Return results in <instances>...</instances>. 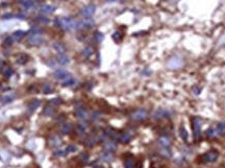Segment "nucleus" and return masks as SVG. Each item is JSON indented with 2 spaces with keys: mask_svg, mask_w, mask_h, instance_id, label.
<instances>
[{
  "mask_svg": "<svg viewBox=\"0 0 225 168\" xmlns=\"http://www.w3.org/2000/svg\"><path fill=\"white\" fill-rule=\"evenodd\" d=\"M54 23L57 27H62L64 30L79 29L82 27V22L76 21L72 18H61L59 20H55Z\"/></svg>",
  "mask_w": 225,
  "mask_h": 168,
  "instance_id": "1",
  "label": "nucleus"
},
{
  "mask_svg": "<svg viewBox=\"0 0 225 168\" xmlns=\"http://www.w3.org/2000/svg\"><path fill=\"white\" fill-rule=\"evenodd\" d=\"M201 119L200 118H194L193 121H192V130H193L194 133V138L196 140L200 138V133H201Z\"/></svg>",
  "mask_w": 225,
  "mask_h": 168,
  "instance_id": "2",
  "label": "nucleus"
},
{
  "mask_svg": "<svg viewBox=\"0 0 225 168\" xmlns=\"http://www.w3.org/2000/svg\"><path fill=\"white\" fill-rule=\"evenodd\" d=\"M218 157H219V153L217 151H208L206 153H204L202 159H203V162H205V163H213V162H215L217 160Z\"/></svg>",
  "mask_w": 225,
  "mask_h": 168,
  "instance_id": "3",
  "label": "nucleus"
},
{
  "mask_svg": "<svg viewBox=\"0 0 225 168\" xmlns=\"http://www.w3.org/2000/svg\"><path fill=\"white\" fill-rule=\"evenodd\" d=\"M95 10H96V8H95L94 4H89V5H86L84 8H82V10H80V13H82V15L84 18H91L92 16L94 15Z\"/></svg>",
  "mask_w": 225,
  "mask_h": 168,
  "instance_id": "4",
  "label": "nucleus"
},
{
  "mask_svg": "<svg viewBox=\"0 0 225 168\" xmlns=\"http://www.w3.org/2000/svg\"><path fill=\"white\" fill-rule=\"evenodd\" d=\"M131 118L136 121L145 120V119L147 118V112L145 110H138V111H136L132 115H131Z\"/></svg>",
  "mask_w": 225,
  "mask_h": 168,
  "instance_id": "5",
  "label": "nucleus"
},
{
  "mask_svg": "<svg viewBox=\"0 0 225 168\" xmlns=\"http://www.w3.org/2000/svg\"><path fill=\"white\" fill-rule=\"evenodd\" d=\"M43 42V37L41 35H31L28 38V43L32 46H38Z\"/></svg>",
  "mask_w": 225,
  "mask_h": 168,
  "instance_id": "6",
  "label": "nucleus"
},
{
  "mask_svg": "<svg viewBox=\"0 0 225 168\" xmlns=\"http://www.w3.org/2000/svg\"><path fill=\"white\" fill-rule=\"evenodd\" d=\"M55 10V8L53 5H50V4H45V5H42L41 8H40V13L41 14H45V15H49V14H52L53 12Z\"/></svg>",
  "mask_w": 225,
  "mask_h": 168,
  "instance_id": "7",
  "label": "nucleus"
},
{
  "mask_svg": "<svg viewBox=\"0 0 225 168\" xmlns=\"http://www.w3.org/2000/svg\"><path fill=\"white\" fill-rule=\"evenodd\" d=\"M54 75L56 78L59 79H66V78L69 77V72L66 71L65 69H57L56 71L54 72Z\"/></svg>",
  "mask_w": 225,
  "mask_h": 168,
  "instance_id": "8",
  "label": "nucleus"
},
{
  "mask_svg": "<svg viewBox=\"0 0 225 168\" xmlns=\"http://www.w3.org/2000/svg\"><path fill=\"white\" fill-rule=\"evenodd\" d=\"M61 143H62V140H61V138H59V136L54 135V136H52V137H50V139H49L50 146H59L61 145Z\"/></svg>",
  "mask_w": 225,
  "mask_h": 168,
  "instance_id": "9",
  "label": "nucleus"
},
{
  "mask_svg": "<svg viewBox=\"0 0 225 168\" xmlns=\"http://www.w3.org/2000/svg\"><path fill=\"white\" fill-rule=\"evenodd\" d=\"M158 144L164 148H167L170 146V139L167 137H161L158 139Z\"/></svg>",
  "mask_w": 225,
  "mask_h": 168,
  "instance_id": "10",
  "label": "nucleus"
},
{
  "mask_svg": "<svg viewBox=\"0 0 225 168\" xmlns=\"http://www.w3.org/2000/svg\"><path fill=\"white\" fill-rule=\"evenodd\" d=\"M53 47H54L55 50L59 52V54H63V53H65V50H66L65 46L63 45L62 43H59V42H54V43H53Z\"/></svg>",
  "mask_w": 225,
  "mask_h": 168,
  "instance_id": "11",
  "label": "nucleus"
},
{
  "mask_svg": "<svg viewBox=\"0 0 225 168\" xmlns=\"http://www.w3.org/2000/svg\"><path fill=\"white\" fill-rule=\"evenodd\" d=\"M57 62H59L61 65H67L70 61L67 55L65 54V53H63V54H59V56H57Z\"/></svg>",
  "mask_w": 225,
  "mask_h": 168,
  "instance_id": "12",
  "label": "nucleus"
},
{
  "mask_svg": "<svg viewBox=\"0 0 225 168\" xmlns=\"http://www.w3.org/2000/svg\"><path fill=\"white\" fill-rule=\"evenodd\" d=\"M130 140H131V137L128 134H120L118 136V141H120L122 143H128Z\"/></svg>",
  "mask_w": 225,
  "mask_h": 168,
  "instance_id": "13",
  "label": "nucleus"
},
{
  "mask_svg": "<svg viewBox=\"0 0 225 168\" xmlns=\"http://www.w3.org/2000/svg\"><path fill=\"white\" fill-rule=\"evenodd\" d=\"M21 6H23L24 8L28 10V8H31L33 5H35V1L33 0H22L21 1Z\"/></svg>",
  "mask_w": 225,
  "mask_h": 168,
  "instance_id": "14",
  "label": "nucleus"
},
{
  "mask_svg": "<svg viewBox=\"0 0 225 168\" xmlns=\"http://www.w3.org/2000/svg\"><path fill=\"white\" fill-rule=\"evenodd\" d=\"M169 114H168V112L167 111H164V110H157L154 113V118L155 119H162V118H165V117H167Z\"/></svg>",
  "mask_w": 225,
  "mask_h": 168,
  "instance_id": "15",
  "label": "nucleus"
},
{
  "mask_svg": "<svg viewBox=\"0 0 225 168\" xmlns=\"http://www.w3.org/2000/svg\"><path fill=\"white\" fill-rule=\"evenodd\" d=\"M71 130H72V125L69 124V123H65V124L62 125V128H61V132H62L63 134H65V135L70 134L71 133Z\"/></svg>",
  "mask_w": 225,
  "mask_h": 168,
  "instance_id": "16",
  "label": "nucleus"
},
{
  "mask_svg": "<svg viewBox=\"0 0 225 168\" xmlns=\"http://www.w3.org/2000/svg\"><path fill=\"white\" fill-rule=\"evenodd\" d=\"M216 133H217L218 136H221L225 133V124L224 123H219L217 126L215 128Z\"/></svg>",
  "mask_w": 225,
  "mask_h": 168,
  "instance_id": "17",
  "label": "nucleus"
},
{
  "mask_svg": "<svg viewBox=\"0 0 225 168\" xmlns=\"http://www.w3.org/2000/svg\"><path fill=\"white\" fill-rule=\"evenodd\" d=\"M25 36V31L23 30H16L15 33H13V39L14 40H21Z\"/></svg>",
  "mask_w": 225,
  "mask_h": 168,
  "instance_id": "18",
  "label": "nucleus"
},
{
  "mask_svg": "<svg viewBox=\"0 0 225 168\" xmlns=\"http://www.w3.org/2000/svg\"><path fill=\"white\" fill-rule=\"evenodd\" d=\"M75 115H76L77 118H79V119H87V117H88L87 112L84 110H82V109H78V110L76 111Z\"/></svg>",
  "mask_w": 225,
  "mask_h": 168,
  "instance_id": "19",
  "label": "nucleus"
},
{
  "mask_svg": "<svg viewBox=\"0 0 225 168\" xmlns=\"http://www.w3.org/2000/svg\"><path fill=\"white\" fill-rule=\"evenodd\" d=\"M101 159H102V161H104V162H111V161L113 160V155H111L109 151H105L104 153H102Z\"/></svg>",
  "mask_w": 225,
  "mask_h": 168,
  "instance_id": "20",
  "label": "nucleus"
},
{
  "mask_svg": "<svg viewBox=\"0 0 225 168\" xmlns=\"http://www.w3.org/2000/svg\"><path fill=\"white\" fill-rule=\"evenodd\" d=\"M75 84V79L73 77H71V76H69L68 78H66V79H64V82H63V86L64 87H68V86H73Z\"/></svg>",
  "mask_w": 225,
  "mask_h": 168,
  "instance_id": "21",
  "label": "nucleus"
},
{
  "mask_svg": "<svg viewBox=\"0 0 225 168\" xmlns=\"http://www.w3.org/2000/svg\"><path fill=\"white\" fill-rule=\"evenodd\" d=\"M42 91L45 94H49V93H51L53 91V88H52V86L50 84H45L42 87Z\"/></svg>",
  "mask_w": 225,
  "mask_h": 168,
  "instance_id": "22",
  "label": "nucleus"
},
{
  "mask_svg": "<svg viewBox=\"0 0 225 168\" xmlns=\"http://www.w3.org/2000/svg\"><path fill=\"white\" fill-rule=\"evenodd\" d=\"M206 136H208V138H215V137H217V133H216V130L215 128H208V130H206Z\"/></svg>",
  "mask_w": 225,
  "mask_h": 168,
  "instance_id": "23",
  "label": "nucleus"
},
{
  "mask_svg": "<svg viewBox=\"0 0 225 168\" xmlns=\"http://www.w3.org/2000/svg\"><path fill=\"white\" fill-rule=\"evenodd\" d=\"M179 134H180V137H181V139H183V141H188L189 136H188V132L186 130V128H179Z\"/></svg>",
  "mask_w": 225,
  "mask_h": 168,
  "instance_id": "24",
  "label": "nucleus"
},
{
  "mask_svg": "<svg viewBox=\"0 0 225 168\" xmlns=\"http://www.w3.org/2000/svg\"><path fill=\"white\" fill-rule=\"evenodd\" d=\"M124 165H125V168H134V159H131V158H128L125 160V163H124Z\"/></svg>",
  "mask_w": 225,
  "mask_h": 168,
  "instance_id": "25",
  "label": "nucleus"
},
{
  "mask_svg": "<svg viewBox=\"0 0 225 168\" xmlns=\"http://www.w3.org/2000/svg\"><path fill=\"white\" fill-rule=\"evenodd\" d=\"M105 149H107V151H113L116 149V144H115L114 142H107L105 143Z\"/></svg>",
  "mask_w": 225,
  "mask_h": 168,
  "instance_id": "26",
  "label": "nucleus"
},
{
  "mask_svg": "<svg viewBox=\"0 0 225 168\" xmlns=\"http://www.w3.org/2000/svg\"><path fill=\"white\" fill-rule=\"evenodd\" d=\"M76 133H77V135H79V136H84V135H86V133H87V130H86V128H84V125H77Z\"/></svg>",
  "mask_w": 225,
  "mask_h": 168,
  "instance_id": "27",
  "label": "nucleus"
},
{
  "mask_svg": "<svg viewBox=\"0 0 225 168\" xmlns=\"http://www.w3.org/2000/svg\"><path fill=\"white\" fill-rule=\"evenodd\" d=\"M40 105H41L40 100H33V101H31V103L29 105V110H30V111H35L36 109L39 108Z\"/></svg>",
  "mask_w": 225,
  "mask_h": 168,
  "instance_id": "28",
  "label": "nucleus"
},
{
  "mask_svg": "<svg viewBox=\"0 0 225 168\" xmlns=\"http://www.w3.org/2000/svg\"><path fill=\"white\" fill-rule=\"evenodd\" d=\"M3 74H4L5 77L10 78V76L13 75V70H12V68H10V67L4 68V70H3Z\"/></svg>",
  "mask_w": 225,
  "mask_h": 168,
  "instance_id": "29",
  "label": "nucleus"
},
{
  "mask_svg": "<svg viewBox=\"0 0 225 168\" xmlns=\"http://www.w3.org/2000/svg\"><path fill=\"white\" fill-rule=\"evenodd\" d=\"M29 33H31V35H41V33H43V29L40 27H33L30 29Z\"/></svg>",
  "mask_w": 225,
  "mask_h": 168,
  "instance_id": "30",
  "label": "nucleus"
},
{
  "mask_svg": "<svg viewBox=\"0 0 225 168\" xmlns=\"http://www.w3.org/2000/svg\"><path fill=\"white\" fill-rule=\"evenodd\" d=\"M26 61H27V56L25 54H21L18 58V63L19 64H24V63H26Z\"/></svg>",
  "mask_w": 225,
  "mask_h": 168,
  "instance_id": "31",
  "label": "nucleus"
},
{
  "mask_svg": "<svg viewBox=\"0 0 225 168\" xmlns=\"http://www.w3.org/2000/svg\"><path fill=\"white\" fill-rule=\"evenodd\" d=\"M66 151L68 153H74V151H76V146L73 145V144H71V145H68L67 148H66Z\"/></svg>",
  "mask_w": 225,
  "mask_h": 168,
  "instance_id": "32",
  "label": "nucleus"
},
{
  "mask_svg": "<svg viewBox=\"0 0 225 168\" xmlns=\"http://www.w3.org/2000/svg\"><path fill=\"white\" fill-rule=\"evenodd\" d=\"M82 53H84V56H87V58H88V56H90V55L93 53V49H92V48H90V47H88V48H86V49H84Z\"/></svg>",
  "mask_w": 225,
  "mask_h": 168,
  "instance_id": "33",
  "label": "nucleus"
},
{
  "mask_svg": "<svg viewBox=\"0 0 225 168\" xmlns=\"http://www.w3.org/2000/svg\"><path fill=\"white\" fill-rule=\"evenodd\" d=\"M66 153H67V151H62V149H59V151H54V155H56V157H64Z\"/></svg>",
  "mask_w": 225,
  "mask_h": 168,
  "instance_id": "34",
  "label": "nucleus"
},
{
  "mask_svg": "<svg viewBox=\"0 0 225 168\" xmlns=\"http://www.w3.org/2000/svg\"><path fill=\"white\" fill-rule=\"evenodd\" d=\"M87 143H88V145H94L95 143H96V139H95V137L94 136H91L89 139H88V141H87Z\"/></svg>",
  "mask_w": 225,
  "mask_h": 168,
  "instance_id": "35",
  "label": "nucleus"
},
{
  "mask_svg": "<svg viewBox=\"0 0 225 168\" xmlns=\"http://www.w3.org/2000/svg\"><path fill=\"white\" fill-rule=\"evenodd\" d=\"M80 159L82 160V162H84V163H87L88 161H89V155L86 153H82V155H80Z\"/></svg>",
  "mask_w": 225,
  "mask_h": 168,
  "instance_id": "36",
  "label": "nucleus"
},
{
  "mask_svg": "<svg viewBox=\"0 0 225 168\" xmlns=\"http://www.w3.org/2000/svg\"><path fill=\"white\" fill-rule=\"evenodd\" d=\"M14 99V96H5L2 98V103H8Z\"/></svg>",
  "mask_w": 225,
  "mask_h": 168,
  "instance_id": "37",
  "label": "nucleus"
},
{
  "mask_svg": "<svg viewBox=\"0 0 225 168\" xmlns=\"http://www.w3.org/2000/svg\"><path fill=\"white\" fill-rule=\"evenodd\" d=\"M113 39H114L115 41H120V39H121V35H120V33H118V31H116V33L113 35Z\"/></svg>",
  "mask_w": 225,
  "mask_h": 168,
  "instance_id": "38",
  "label": "nucleus"
},
{
  "mask_svg": "<svg viewBox=\"0 0 225 168\" xmlns=\"http://www.w3.org/2000/svg\"><path fill=\"white\" fill-rule=\"evenodd\" d=\"M13 42H14V39H13V37H8V38L5 39L4 43L6 44V45H12Z\"/></svg>",
  "mask_w": 225,
  "mask_h": 168,
  "instance_id": "39",
  "label": "nucleus"
},
{
  "mask_svg": "<svg viewBox=\"0 0 225 168\" xmlns=\"http://www.w3.org/2000/svg\"><path fill=\"white\" fill-rule=\"evenodd\" d=\"M45 114H46V115H52V114H53V110H52V109L51 108H46V109H45Z\"/></svg>",
  "mask_w": 225,
  "mask_h": 168,
  "instance_id": "40",
  "label": "nucleus"
},
{
  "mask_svg": "<svg viewBox=\"0 0 225 168\" xmlns=\"http://www.w3.org/2000/svg\"><path fill=\"white\" fill-rule=\"evenodd\" d=\"M38 20H39L41 23H48L49 19H48V18H45V17H39V19H38Z\"/></svg>",
  "mask_w": 225,
  "mask_h": 168,
  "instance_id": "41",
  "label": "nucleus"
},
{
  "mask_svg": "<svg viewBox=\"0 0 225 168\" xmlns=\"http://www.w3.org/2000/svg\"><path fill=\"white\" fill-rule=\"evenodd\" d=\"M162 153H163L165 157H171V151H169V149H164V151H162Z\"/></svg>",
  "mask_w": 225,
  "mask_h": 168,
  "instance_id": "42",
  "label": "nucleus"
},
{
  "mask_svg": "<svg viewBox=\"0 0 225 168\" xmlns=\"http://www.w3.org/2000/svg\"><path fill=\"white\" fill-rule=\"evenodd\" d=\"M96 40L98 41V42H101L102 40H103V36H102V33H96Z\"/></svg>",
  "mask_w": 225,
  "mask_h": 168,
  "instance_id": "43",
  "label": "nucleus"
},
{
  "mask_svg": "<svg viewBox=\"0 0 225 168\" xmlns=\"http://www.w3.org/2000/svg\"><path fill=\"white\" fill-rule=\"evenodd\" d=\"M13 17H15L13 14H5V15L2 16V19H12Z\"/></svg>",
  "mask_w": 225,
  "mask_h": 168,
  "instance_id": "44",
  "label": "nucleus"
},
{
  "mask_svg": "<svg viewBox=\"0 0 225 168\" xmlns=\"http://www.w3.org/2000/svg\"><path fill=\"white\" fill-rule=\"evenodd\" d=\"M51 102L53 103V105H59V102H61V101H59V98H54V99H52V100H51Z\"/></svg>",
  "mask_w": 225,
  "mask_h": 168,
  "instance_id": "45",
  "label": "nucleus"
},
{
  "mask_svg": "<svg viewBox=\"0 0 225 168\" xmlns=\"http://www.w3.org/2000/svg\"><path fill=\"white\" fill-rule=\"evenodd\" d=\"M16 17H18L19 19H24L25 16L23 15V14H18V15H16Z\"/></svg>",
  "mask_w": 225,
  "mask_h": 168,
  "instance_id": "46",
  "label": "nucleus"
},
{
  "mask_svg": "<svg viewBox=\"0 0 225 168\" xmlns=\"http://www.w3.org/2000/svg\"><path fill=\"white\" fill-rule=\"evenodd\" d=\"M1 68H3V62L0 60V70H1Z\"/></svg>",
  "mask_w": 225,
  "mask_h": 168,
  "instance_id": "47",
  "label": "nucleus"
},
{
  "mask_svg": "<svg viewBox=\"0 0 225 168\" xmlns=\"http://www.w3.org/2000/svg\"><path fill=\"white\" fill-rule=\"evenodd\" d=\"M194 90H195V92H196V94H198V93H199V89H197V88H195V89H194Z\"/></svg>",
  "mask_w": 225,
  "mask_h": 168,
  "instance_id": "48",
  "label": "nucleus"
},
{
  "mask_svg": "<svg viewBox=\"0 0 225 168\" xmlns=\"http://www.w3.org/2000/svg\"><path fill=\"white\" fill-rule=\"evenodd\" d=\"M96 168H103V167H101V166H97Z\"/></svg>",
  "mask_w": 225,
  "mask_h": 168,
  "instance_id": "49",
  "label": "nucleus"
},
{
  "mask_svg": "<svg viewBox=\"0 0 225 168\" xmlns=\"http://www.w3.org/2000/svg\"><path fill=\"white\" fill-rule=\"evenodd\" d=\"M107 1H116V0H107Z\"/></svg>",
  "mask_w": 225,
  "mask_h": 168,
  "instance_id": "50",
  "label": "nucleus"
},
{
  "mask_svg": "<svg viewBox=\"0 0 225 168\" xmlns=\"http://www.w3.org/2000/svg\"><path fill=\"white\" fill-rule=\"evenodd\" d=\"M0 88H1V85H0Z\"/></svg>",
  "mask_w": 225,
  "mask_h": 168,
  "instance_id": "51",
  "label": "nucleus"
}]
</instances>
